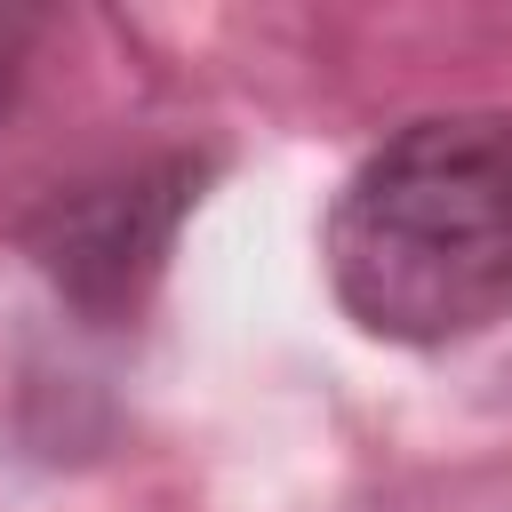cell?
<instances>
[{
    "label": "cell",
    "mask_w": 512,
    "mask_h": 512,
    "mask_svg": "<svg viewBox=\"0 0 512 512\" xmlns=\"http://www.w3.org/2000/svg\"><path fill=\"white\" fill-rule=\"evenodd\" d=\"M328 296L360 336L440 352L512 320V112H416L320 216Z\"/></svg>",
    "instance_id": "1"
},
{
    "label": "cell",
    "mask_w": 512,
    "mask_h": 512,
    "mask_svg": "<svg viewBox=\"0 0 512 512\" xmlns=\"http://www.w3.org/2000/svg\"><path fill=\"white\" fill-rule=\"evenodd\" d=\"M208 184H216V152L168 144V152L56 184L40 208L16 216V248L56 288L64 312H80L88 328H136Z\"/></svg>",
    "instance_id": "2"
},
{
    "label": "cell",
    "mask_w": 512,
    "mask_h": 512,
    "mask_svg": "<svg viewBox=\"0 0 512 512\" xmlns=\"http://www.w3.org/2000/svg\"><path fill=\"white\" fill-rule=\"evenodd\" d=\"M56 32V16L48 8H0V128L16 120V104H24V80H32V56H40V40Z\"/></svg>",
    "instance_id": "3"
}]
</instances>
